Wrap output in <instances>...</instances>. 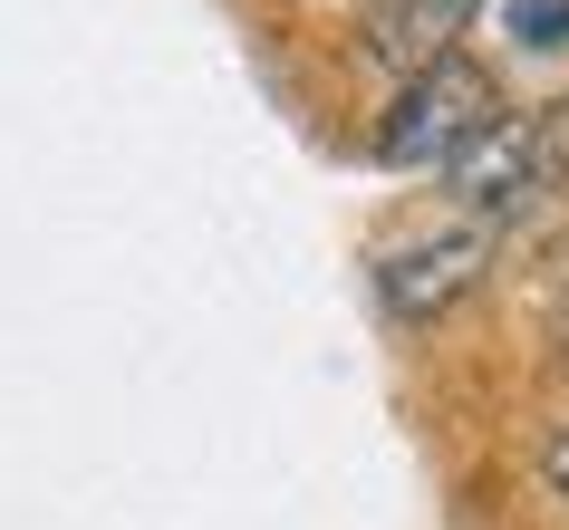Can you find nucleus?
I'll use <instances>...</instances> for the list:
<instances>
[{"mask_svg":"<svg viewBox=\"0 0 569 530\" xmlns=\"http://www.w3.org/2000/svg\"><path fill=\"white\" fill-rule=\"evenodd\" d=\"M502 107H492V78H482L473 59H435L425 78H406V97L387 107V126H377V154L387 164H445L473 126H492Z\"/></svg>","mask_w":569,"mask_h":530,"instance_id":"nucleus-1","label":"nucleus"},{"mask_svg":"<svg viewBox=\"0 0 569 530\" xmlns=\"http://www.w3.org/2000/svg\"><path fill=\"white\" fill-rule=\"evenodd\" d=\"M540 482H550V492L569 501V414H560V434L540 443Z\"/></svg>","mask_w":569,"mask_h":530,"instance_id":"nucleus-5","label":"nucleus"},{"mask_svg":"<svg viewBox=\"0 0 569 530\" xmlns=\"http://www.w3.org/2000/svg\"><path fill=\"white\" fill-rule=\"evenodd\" d=\"M560 348H569V299H560Z\"/></svg>","mask_w":569,"mask_h":530,"instance_id":"nucleus-6","label":"nucleus"},{"mask_svg":"<svg viewBox=\"0 0 569 530\" xmlns=\"http://www.w3.org/2000/svg\"><path fill=\"white\" fill-rule=\"evenodd\" d=\"M482 261H492V232H482V222H445V232L396 241L387 261H377V309H387V319H406V328L445 319L453 299L482 280Z\"/></svg>","mask_w":569,"mask_h":530,"instance_id":"nucleus-3","label":"nucleus"},{"mask_svg":"<svg viewBox=\"0 0 569 530\" xmlns=\"http://www.w3.org/2000/svg\"><path fill=\"white\" fill-rule=\"evenodd\" d=\"M435 174H445L453 212L492 232V222H511V212L540 193V174H550V146H540V126H531V117H492V126H473V136H463V146L435 164Z\"/></svg>","mask_w":569,"mask_h":530,"instance_id":"nucleus-2","label":"nucleus"},{"mask_svg":"<svg viewBox=\"0 0 569 530\" xmlns=\"http://www.w3.org/2000/svg\"><path fill=\"white\" fill-rule=\"evenodd\" d=\"M463 20H473V0H367V59L425 78L435 59H453Z\"/></svg>","mask_w":569,"mask_h":530,"instance_id":"nucleus-4","label":"nucleus"}]
</instances>
